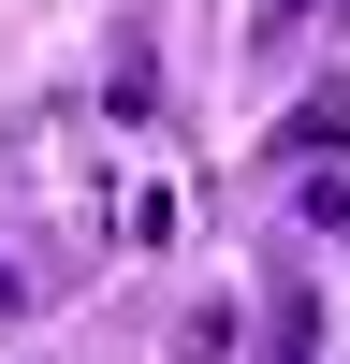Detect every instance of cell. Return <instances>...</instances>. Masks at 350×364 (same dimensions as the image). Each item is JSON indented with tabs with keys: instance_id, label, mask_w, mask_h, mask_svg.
I'll return each instance as SVG.
<instances>
[{
	"instance_id": "4",
	"label": "cell",
	"mask_w": 350,
	"mask_h": 364,
	"mask_svg": "<svg viewBox=\"0 0 350 364\" xmlns=\"http://www.w3.org/2000/svg\"><path fill=\"white\" fill-rule=\"evenodd\" d=\"M307 175V233H350V161H292Z\"/></svg>"
},
{
	"instance_id": "1",
	"label": "cell",
	"mask_w": 350,
	"mask_h": 364,
	"mask_svg": "<svg viewBox=\"0 0 350 364\" xmlns=\"http://www.w3.org/2000/svg\"><path fill=\"white\" fill-rule=\"evenodd\" d=\"M146 102H161V29H117V44H102V117H146Z\"/></svg>"
},
{
	"instance_id": "3",
	"label": "cell",
	"mask_w": 350,
	"mask_h": 364,
	"mask_svg": "<svg viewBox=\"0 0 350 364\" xmlns=\"http://www.w3.org/2000/svg\"><path fill=\"white\" fill-rule=\"evenodd\" d=\"M321 350V306H307V277L277 262V291H262V364H307Z\"/></svg>"
},
{
	"instance_id": "2",
	"label": "cell",
	"mask_w": 350,
	"mask_h": 364,
	"mask_svg": "<svg viewBox=\"0 0 350 364\" xmlns=\"http://www.w3.org/2000/svg\"><path fill=\"white\" fill-rule=\"evenodd\" d=\"M277 146L292 161H350V87H307V102L277 117Z\"/></svg>"
},
{
	"instance_id": "5",
	"label": "cell",
	"mask_w": 350,
	"mask_h": 364,
	"mask_svg": "<svg viewBox=\"0 0 350 364\" xmlns=\"http://www.w3.org/2000/svg\"><path fill=\"white\" fill-rule=\"evenodd\" d=\"M29 291H44V277H29V262H0V321H29Z\"/></svg>"
}]
</instances>
